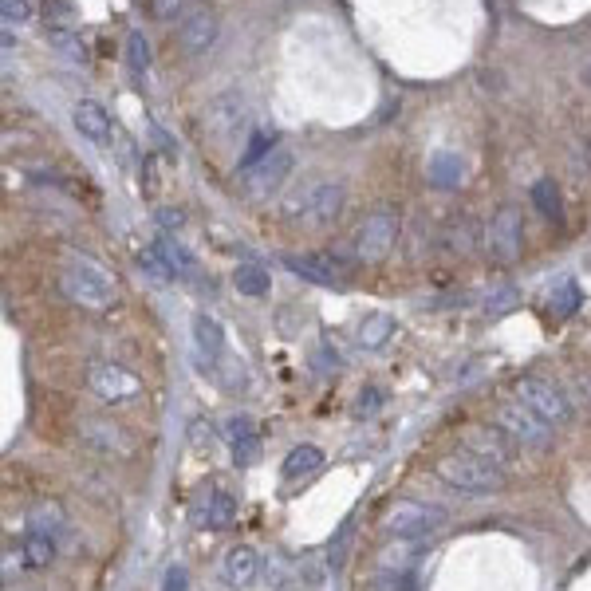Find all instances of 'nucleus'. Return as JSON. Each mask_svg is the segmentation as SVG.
Instances as JSON below:
<instances>
[{"label": "nucleus", "mask_w": 591, "mask_h": 591, "mask_svg": "<svg viewBox=\"0 0 591 591\" xmlns=\"http://www.w3.org/2000/svg\"><path fill=\"white\" fill-rule=\"evenodd\" d=\"M64 292L67 300H75L79 308H91V312H107L115 304V280L103 264L87 261V257H75L64 268Z\"/></svg>", "instance_id": "obj_1"}, {"label": "nucleus", "mask_w": 591, "mask_h": 591, "mask_svg": "<svg viewBox=\"0 0 591 591\" xmlns=\"http://www.w3.org/2000/svg\"><path fill=\"white\" fill-rule=\"evenodd\" d=\"M434 473L450 485V489H461V493H497L505 485V469L489 465V461L473 458V454H446L438 458Z\"/></svg>", "instance_id": "obj_2"}, {"label": "nucleus", "mask_w": 591, "mask_h": 591, "mask_svg": "<svg viewBox=\"0 0 591 591\" xmlns=\"http://www.w3.org/2000/svg\"><path fill=\"white\" fill-rule=\"evenodd\" d=\"M493 426L509 438V442H517V446H528V450H548L552 446V430L556 426H548L540 414H532L525 402H501L497 410H493Z\"/></svg>", "instance_id": "obj_3"}, {"label": "nucleus", "mask_w": 591, "mask_h": 591, "mask_svg": "<svg viewBox=\"0 0 591 591\" xmlns=\"http://www.w3.org/2000/svg\"><path fill=\"white\" fill-rule=\"evenodd\" d=\"M513 398L525 402L532 414H540L548 426H564L572 418V402L568 394L560 391L552 379H540V375H521L513 383Z\"/></svg>", "instance_id": "obj_4"}, {"label": "nucleus", "mask_w": 591, "mask_h": 591, "mask_svg": "<svg viewBox=\"0 0 591 591\" xmlns=\"http://www.w3.org/2000/svg\"><path fill=\"white\" fill-rule=\"evenodd\" d=\"M446 513L422 501H394L391 509L383 513V528L387 536H410V540H430L434 532H442Z\"/></svg>", "instance_id": "obj_5"}, {"label": "nucleus", "mask_w": 591, "mask_h": 591, "mask_svg": "<svg viewBox=\"0 0 591 591\" xmlns=\"http://www.w3.org/2000/svg\"><path fill=\"white\" fill-rule=\"evenodd\" d=\"M398 241V209H375L359 233H355V257L359 261H383Z\"/></svg>", "instance_id": "obj_6"}, {"label": "nucleus", "mask_w": 591, "mask_h": 591, "mask_svg": "<svg viewBox=\"0 0 591 591\" xmlns=\"http://www.w3.org/2000/svg\"><path fill=\"white\" fill-rule=\"evenodd\" d=\"M237 521V497L221 485H209L201 489L190 505V525L194 528H209V532H221Z\"/></svg>", "instance_id": "obj_7"}, {"label": "nucleus", "mask_w": 591, "mask_h": 591, "mask_svg": "<svg viewBox=\"0 0 591 591\" xmlns=\"http://www.w3.org/2000/svg\"><path fill=\"white\" fill-rule=\"evenodd\" d=\"M343 201H347V190L339 182H320V186H312L304 197H292L288 201V213L292 217H304L312 225H328V221L339 217Z\"/></svg>", "instance_id": "obj_8"}, {"label": "nucleus", "mask_w": 591, "mask_h": 591, "mask_svg": "<svg viewBox=\"0 0 591 591\" xmlns=\"http://www.w3.org/2000/svg\"><path fill=\"white\" fill-rule=\"evenodd\" d=\"M485 241H489V253L497 257V261H517L521 257V249H525V225H521V209L517 205H505V209H497L493 213V221H489V233H485Z\"/></svg>", "instance_id": "obj_9"}, {"label": "nucleus", "mask_w": 591, "mask_h": 591, "mask_svg": "<svg viewBox=\"0 0 591 591\" xmlns=\"http://www.w3.org/2000/svg\"><path fill=\"white\" fill-rule=\"evenodd\" d=\"M288 174H292V150L288 146H276L253 170H245V190L253 197H268L288 182Z\"/></svg>", "instance_id": "obj_10"}, {"label": "nucleus", "mask_w": 591, "mask_h": 591, "mask_svg": "<svg viewBox=\"0 0 591 591\" xmlns=\"http://www.w3.org/2000/svg\"><path fill=\"white\" fill-rule=\"evenodd\" d=\"M461 450L473 454V458L489 461V465H497V469H509V465H513V446H509V438H505L497 426H493V430L469 426V430L461 434Z\"/></svg>", "instance_id": "obj_11"}, {"label": "nucleus", "mask_w": 591, "mask_h": 591, "mask_svg": "<svg viewBox=\"0 0 591 591\" xmlns=\"http://www.w3.org/2000/svg\"><path fill=\"white\" fill-rule=\"evenodd\" d=\"M261 556L249 548V544H233V548H225L221 552V560H217V576H221V584H229V588H249L257 576H261Z\"/></svg>", "instance_id": "obj_12"}, {"label": "nucleus", "mask_w": 591, "mask_h": 591, "mask_svg": "<svg viewBox=\"0 0 591 591\" xmlns=\"http://www.w3.org/2000/svg\"><path fill=\"white\" fill-rule=\"evenodd\" d=\"M217 32H221V24H217V16H213L209 8L186 12V16H182V28H178L182 52H186V56H205V52L217 44Z\"/></svg>", "instance_id": "obj_13"}, {"label": "nucleus", "mask_w": 591, "mask_h": 591, "mask_svg": "<svg viewBox=\"0 0 591 591\" xmlns=\"http://www.w3.org/2000/svg\"><path fill=\"white\" fill-rule=\"evenodd\" d=\"M91 391L103 402H127L134 394H142V383L119 363H99V367H91Z\"/></svg>", "instance_id": "obj_14"}, {"label": "nucleus", "mask_w": 591, "mask_h": 591, "mask_svg": "<svg viewBox=\"0 0 591 591\" xmlns=\"http://www.w3.org/2000/svg\"><path fill=\"white\" fill-rule=\"evenodd\" d=\"M221 438L233 446V458L237 461H249L257 454V446H261V430H257V418L253 414H245V410H237V414H229L225 422H221Z\"/></svg>", "instance_id": "obj_15"}, {"label": "nucleus", "mask_w": 591, "mask_h": 591, "mask_svg": "<svg viewBox=\"0 0 591 591\" xmlns=\"http://www.w3.org/2000/svg\"><path fill=\"white\" fill-rule=\"evenodd\" d=\"M71 123H75V131L83 134V138H91V142H99V146L111 142V115H107V107L95 103V99H79V103L71 107Z\"/></svg>", "instance_id": "obj_16"}, {"label": "nucleus", "mask_w": 591, "mask_h": 591, "mask_svg": "<svg viewBox=\"0 0 591 591\" xmlns=\"http://www.w3.org/2000/svg\"><path fill=\"white\" fill-rule=\"evenodd\" d=\"M422 552H426V540H410V536H391L383 548H379V568L383 572H394V576H402V572H410L418 560H422Z\"/></svg>", "instance_id": "obj_17"}, {"label": "nucleus", "mask_w": 591, "mask_h": 591, "mask_svg": "<svg viewBox=\"0 0 591 591\" xmlns=\"http://www.w3.org/2000/svg\"><path fill=\"white\" fill-rule=\"evenodd\" d=\"M194 347H197V355L205 359V363H217L221 355H225V328L209 316V312H197L194 316Z\"/></svg>", "instance_id": "obj_18"}, {"label": "nucleus", "mask_w": 591, "mask_h": 591, "mask_svg": "<svg viewBox=\"0 0 591 591\" xmlns=\"http://www.w3.org/2000/svg\"><path fill=\"white\" fill-rule=\"evenodd\" d=\"M28 528L32 532H44V536H64L67 528V513H64V505H56V501H36L32 509H28Z\"/></svg>", "instance_id": "obj_19"}, {"label": "nucleus", "mask_w": 591, "mask_h": 591, "mask_svg": "<svg viewBox=\"0 0 591 591\" xmlns=\"http://www.w3.org/2000/svg\"><path fill=\"white\" fill-rule=\"evenodd\" d=\"M391 339H394V316H387V312L367 316V320L359 324V331H355V343H359L363 351H383Z\"/></svg>", "instance_id": "obj_20"}, {"label": "nucleus", "mask_w": 591, "mask_h": 591, "mask_svg": "<svg viewBox=\"0 0 591 591\" xmlns=\"http://www.w3.org/2000/svg\"><path fill=\"white\" fill-rule=\"evenodd\" d=\"M20 552H24V564L28 568H48L52 560H56V552H60V540L56 536H44V532H24V544H20Z\"/></svg>", "instance_id": "obj_21"}, {"label": "nucleus", "mask_w": 591, "mask_h": 591, "mask_svg": "<svg viewBox=\"0 0 591 591\" xmlns=\"http://www.w3.org/2000/svg\"><path fill=\"white\" fill-rule=\"evenodd\" d=\"M461 158L454 150H438L434 158H430V182L438 186V190H458L461 186Z\"/></svg>", "instance_id": "obj_22"}, {"label": "nucleus", "mask_w": 591, "mask_h": 591, "mask_svg": "<svg viewBox=\"0 0 591 591\" xmlns=\"http://www.w3.org/2000/svg\"><path fill=\"white\" fill-rule=\"evenodd\" d=\"M288 272H296V276H304V280H312V284H335V268H331L324 257H296V253H284L280 257Z\"/></svg>", "instance_id": "obj_23"}, {"label": "nucleus", "mask_w": 591, "mask_h": 591, "mask_svg": "<svg viewBox=\"0 0 591 591\" xmlns=\"http://www.w3.org/2000/svg\"><path fill=\"white\" fill-rule=\"evenodd\" d=\"M320 465H324V450H320V446H296V450L284 458V481L312 477Z\"/></svg>", "instance_id": "obj_24"}, {"label": "nucleus", "mask_w": 591, "mask_h": 591, "mask_svg": "<svg viewBox=\"0 0 591 591\" xmlns=\"http://www.w3.org/2000/svg\"><path fill=\"white\" fill-rule=\"evenodd\" d=\"M532 205H536L548 221H564V201H560V190H556L552 178H540V182L532 186Z\"/></svg>", "instance_id": "obj_25"}, {"label": "nucleus", "mask_w": 591, "mask_h": 591, "mask_svg": "<svg viewBox=\"0 0 591 591\" xmlns=\"http://www.w3.org/2000/svg\"><path fill=\"white\" fill-rule=\"evenodd\" d=\"M580 308V284L572 280V276H564L560 284H552V292H548V312H556V316H572Z\"/></svg>", "instance_id": "obj_26"}, {"label": "nucleus", "mask_w": 591, "mask_h": 591, "mask_svg": "<svg viewBox=\"0 0 591 591\" xmlns=\"http://www.w3.org/2000/svg\"><path fill=\"white\" fill-rule=\"evenodd\" d=\"M233 284H237V292H245V296H268V288H272V280H268V272H264L261 264H237Z\"/></svg>", "instance_id": "obj_27"}, {"label": "nucleus", "mask_w": 591, "mask_h": 591, "mask_svg": "<svg viewBox=\"0 0 591 591\" xmlns=\"http://www.w3.org/2000/svg\"><path fill=\"white\" fill-rule=\"evenodd\" d=\"M154 249H158V257H162V261L170 264V272H174V276H190V272L197 268V261L186 253V245H178L174 237H162Z\"/></svg>", "instance_id": "obj_28"}, {"label": "nucleus", "mask_w": 591, "mask_h": 591, "mask_svg": "<svg viewBox=\"0 0 591 591\" xmlns=\"http://www.w3.org/2000/svg\"><path fill=\"white\" fill-rule=\"evenodd\" d=\"M48 44L64 56L67 64H87V48H83V40L75 36V32H64V28H52L48 32Z\"/></svg>", "instance_id": "obj_29"}, {"label": "nucleus", "mask_w": 591, "mask_h": 591, "mask_svg": "<svg viewBox=\"0 0 591 591\" xmlns=\"http://www.w3.org/2000/svg\"><path fill=\"white\" fill-rule=\"evenodd\" d=\"M264 584H268V591H296L292 564L280 560V556H268V560H264Z\"/></svg>", "instance_id": "obj_30"}, {"label": "nucleus", "mask_w": 591, "mask_h": 591, "mask_svg": "<svg viewBox=\"0 0 591 591\" xmlns=\"http://www.w3.org/2000/svg\"><path fill=\"white\" fill-rule=\"evenodd\" d=\"M127 67H131L134 75H146L150 71V40L142 32L127 36Z\"/></svg>", "instance_id": "obj_31"}, {"label": "nucleus", "mask_w": 591, "mask_h": 591, "mask_svg": "<svg viewBox=\"0 0 591 591\" xmlns=\"http://www.w3.org/2000/svg\"><path fill=\"white\" fill-rule=\"evenodd\" d=\"M36 16V4L32 0H0V20H4V28H20V24H28Z\"/></svg>", "instance_id": "obj_32"}, {"label": "nucleus", "mask_w": 591, "mask_h": 591, "mask_svg": "<svg viewBox=\"0 0 591 591\" xmlns=\"http://www.w3.org/2000/svg\"><path fill=\"white\" fill-rule=\"evenodd\" d=\"M272 150H276V146H272V134H268V131H257L253 138H249V150L241 154V170H253V166H257L261 158H268Z\"/></svg>", "instance_id": "obj_33"}, {"label": "nucleus", "mask_w": 591, "mask_h": 591, "mask_svg": "<svg viewBox=\"0 0 591 591\" xmlns=\"http://www.w3.org/2000/svg\"><path fill=\"white\" fill-rule=\"evenodd\" d=\"M383 410V391L379 387H363L355 398V418H375Z\"/></svg>", "instance_id": "obj_34"}, {"label": "nucleus", "mask_w": 591, "mask_h": 591, "mask_svg": "<svg viewBox=\"0 0 591 591\" xmlns=\"http://www.w3.org/2000/svg\"><path fill=\"white\" fill-rule=\"evenodd\" d=\"M138 268H146V272H150L154 280H162V284H166V280H174L170 264L158 257V249H150V253H138Z\"/></svg>", "instance_id": "obj_35"}, {"label": "nucleus", "mask_w": 591, "mask_h": 591, "mask_svg": "<svg viewBox=\"0 0 591 591\" xmlns=\"http://www.w3.org/2000/svg\"><path fill=\"white\" fill-rule=\"evenodd\" d=\"M485 308L489 312H513L517 308V292L513 288H489L485 292Z\"/></svg>", "instance_id": "obj_36"}, {"label": "nucleus", "mask_w": 591, "mask_h": 591, "mask_svg": "<svg viewBox=\"0 0 591 591\" xmlns=\"http://www.w3.org/2000/svg\"><path fill=\"white\" fill-rule=\"evenodd\" d=\"M150 12L158 20H178L186 12V0H150Z\"/></svg>", "instance_id": "obj_37"}, {"label": "nucleus", "mask_w": 591, "mask_h": 591, "mask_svg": "<svg viewBox=\"0 0 591 591\" xmlns=\"http://www.w3.org/2000/svg\"><path fill=\"white\" fill-rule=\"evenodd\" d=\"M162 591H190V572L182 564L166 568V580H162Z\"/></svg>", "instance_id": "obj_38"}, {"label": "nucleus", "mask_w": 591, "mask_h": 591, "mask_svg": "<svg viewBox=\"0 0 591 591\" xmlns=\"http://www.w3.org/2000/svg\"><path fill=\"white\" fill-rule=\"evenodd\" d=\"M158 225H162V229H166V233H170V229H174V233H178V229H182V225H186V217H182V213H178V209H158Z\"/></svg>", "instance_id": "obj_39"}, {"label": "nucleus", "mask_w": 591, "mask_h": 591, "mask_svg": "<svg viewBox=\"0 0 591 591\" xmlns=\"http://www.w3.org/2000/svg\"><path fill=\"white\" fill-rule=\"evenodd\" d=\"M190 442H194V446H209V442H213V426H209V422H194V426H190Z\"/></svg>", "instance_id": "obj_40"}, {"label": "nucleus", "mask_w": 591, "mask_h": 591, "mask_svg": "<svg viewBox=\"0 0 591 591\" xmlns=\"http://www.w3.org/2000/svg\"><path fill=\"white\" fill-rule=\"evenodd\" d=\"M20 568H28V564H24V552H12V548H8V552H4V580H12V572H20Z\"/></svg>", "instance_id": "obj_41"}, {"label": "nucleus", "mask_w": 591, "mask_h": 591, "mask_svg": "<svg viewBox=\"0 0 591 591\" xmlns=\"http://www.w3.org/2000/svg\"><path fill=\"white\" fill-rule=\"evenodd\" d=\"M588 391H591V379H588Z\"/></svg>", "instance_id": "obj_42"}]
</instances>
